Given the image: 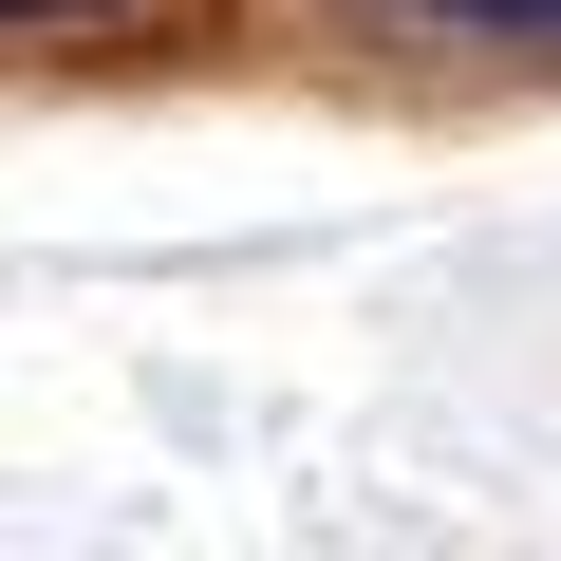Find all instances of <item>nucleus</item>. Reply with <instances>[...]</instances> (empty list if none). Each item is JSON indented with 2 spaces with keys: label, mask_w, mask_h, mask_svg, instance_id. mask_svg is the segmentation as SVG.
<instances>
[{
  "label": "nucleus",
  "mask_w": 561,
  "mask_h": 561,
  "mask_svg": "<svg viewBox=\"0 0 561 561\" xmlns=\"http://www.w3.org/2000/svg\"><path fill=\"white\" fill-rule=\"evenodd\" d=\"M393 38H486V57H561V0H356Z\"/></svg>",
  "instance_id": "nucleus-1"
},
{
  "label": "nucleus",
  "mask_w": 561,
  "mask_h": 561,
  "mask_svg": "<svg viewBox=\"0 0 561 561\" xmlns=\"http://www.w3.org/2000/svg\"><path fill=\"white\" fill-rule=\"evenodd\" d=\"M0 20H76V0H0Z\"/></svg>",
  "instance_id": "nucleus-2"
}]
</instances>
